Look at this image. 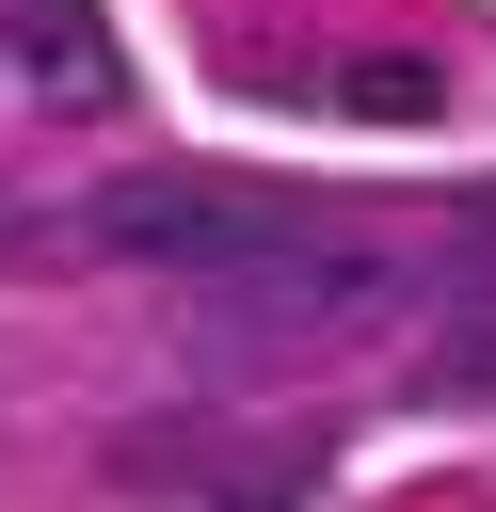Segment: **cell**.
<instances>
[{
	"label": "cell",
	"mask_w": 496,
	"mask_h": 512,
	"mask_svg": "<svg viewBox=\"0 0 496 512\" xmlns=\"http://www.w3.org/2000/svg\"><path fill=\"white\" fill-rule=\"evenodd\" d=\"M320 208H288V192H240V176H112L96 208H80V240L96 256H128V272H192V288H224V272H256L272 240H304Z\"/></svg>",
	"instance_id": "obj_1"
},
{
	"label": "cell",
	"mask_w": 496,
	"mask_h": 512,
	"mask_svg": "<svg viewBox=\"0 0 496 512\" xmlns=\"http://www.w3.org/2000/svg\"><path fill=\"white\" fill-rule=\"evenodd\" d=\"M432 64H400V48H368V64H336V112H368V128H432Z\"/></svg>",
	"instance_id": "obj_3"
},
{
	"label": "cell",
	"mask_w": 496,
	"mask_h": 512,
	"mask_svg": "<svg viewBox=\"0 0 496 512\" xmlns=\"http://www.w3.org/2000/svg\"><path fill=\"white\" fill-rule=\"evenodd\" d=\"M0 80H16L32 112H112V96H128L96 0H0Z\"/></svg>",
	"instance_id": "obj_2"
}]
</instances>
